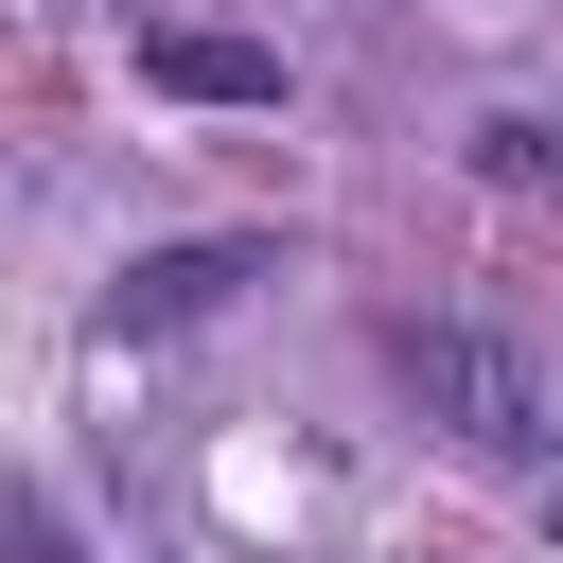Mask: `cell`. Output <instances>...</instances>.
I'll use <instances>...</instances> for the list:
<instances>
[{
	"instance_id": "obj_1",
	"label": "cell",
	"mask_w": 563,
	"mask_h": 563,
	"mask_svg": "<svg viewBox=\"0 0 563 563\" xmlns=\"http://www.w3.org/2000/svg\"><path fill=\"white\" fill-rule=\"evenodd\" d=\"M369 369L440 422V440H475V457H545L563 422H545V369L510 352V334H475V317H369Z\"/></svg>"
},
{
	"instance_id": "obj_2",
	"label": "cell",
	"mask_w": 563,
	"mask_h": 563,
	"mask_svg": "<svg viewBox=\"0 0 563 563\" xmlns=\"http://www.w3.org/2000/svg\"><path fill=\"white\" fill-rule=\"evenodd\" d=\"M246 282H282V229H194V246H141L123 282H106V334L141 352V334H194V317H229Z\"/></svg>"
},
{
	"instance_id": "obj_3",
	"label": "cell",
	"mask_w": 563,
	"mask_h": 563,
	"mask_svg": "<svg viewBox=\"0 0 563 563\" xmlns=\"http://www.w3.org/2000/svg\"><path fill=\"white\" fill-rule=\"evenodd\" d=\"M141 88H176V106H282V53H264V35H194V18H141Z\"/></svg>"
},
{
	"instance_id": "obj_4",
	"label": "cell",
	"mask_w": 563,
	"mask_h": 563,
	"mask_svg": "<svg viewBox=\"0 0 563 563\" xmlns=\"http://www.w3.org/2000/svg\"><path fill=\"white\" fill-rule=\"evenodd\" d=\"M0 563H88V528H70L35 475H0Z\"/></svg>"
}]
</instances>
